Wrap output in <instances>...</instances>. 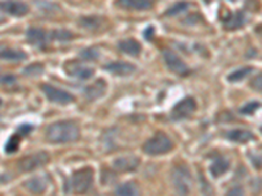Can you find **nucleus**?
<instances>
[{
  "label": "nucleus",
  "mask_w": 262,
  "mask_h": 196,
  "mask_svg": "<svg viewBox=\"0 0 262 196\" xmlns=\"http://www.w3.org/2000/svg\"><path fill=\"white\" fill-rule=\"evenodd\" d=\"M80 137V128L71 120L55 122L46 128V139L51 144L72 143Z\"/></svg>",
  "instance_id": "nucleus-1"
},
{
  "label": "nucleus",
  "mask_w": 262,
  "mask_h": 196,
  "mask_svg": "<svg viewBox=\"0 0 262 196\" xmlns=\"http://www.w3.org/2000/svg\"><path fill=\"white\" fill-rule=\"evenodd\" d=\"M92 183L93 170L91 167H83L72 174L69 182V187H66V192L84 193L90 190Z\"/></svg>",
  "instance_id": "nucleus-2"
},
{
  "label": "nucleus",
  "mask_w": 262,
  "mask_h": 196,
  "mask_svg": "<svg viewBox=\"0 0 262 196\" xmlns=\"http://www.w3.org/2000/svg\"><path fill=\"white\" fill-rule=\"evenodd\" d=\"M172 149L173 141L164 132H158L143 144V152L148 156L165 155Z\"/></svg>",
  "instance_id": "nucleus-3"
},
{
  "label": "nucleus",
  "mask_w": 262,
  "mask_h": 196,
  "mask_svg": "<svg viewBox=\"0 0 262 196\" xmlns=\"http://www.w3.org/2000/svg\"><path fill=\"white\" fill-rule=\"evenodd\" d=\"M173 187L180 195H188L191 191V174L186 165H177L172 170Z\"/></svg>",
  "instance_id": "nucleus-4"
},
{
  "label": "nucleus",
  "mask_w": 262,
  "mask_h": 196,
  "mask_svg": "<svg viewBox=\"0 0 262 196\" xmlns=\"http://www.w3.org/2000/svg\"><path fill=\"white\" fill-rule=\"evenodd\" d=\"M49 161H50L49 153H46V152H36L33 155L21 158L20 162H18V169L25 173L33 172V170L38 169V167L45 166Z\"/></svg>",
  "instance_id": "nucleus-5"
},
{
  "label": "nucleus",
  "mask_w": 262,
  "mask_h": 196,
  "mask_svg": "<svg viewBox=\"0 0 262 196\" xmlns=\"http://www.w3.org/2000/svg\"><path fill=\"white\" fill-rule=\"evenodd\" d=\"M41 89L42 92H43V94L46 95V98H48L50 102H53V104L69 105L75 101V97L71 93L64 92V90L59 89V88H55V86L53 85H49V84L41 85Z\"/></svg>",
  "instance_id": "nucleus-6"
},
{
  "label": "nucleus",
  "mask_w": 262,
  "mask_h": 196,
  "mask_svg": "<svg viewBox=\"0 0 262 196\" xmlns=\"http://www.w3.org/2000/svg\"><path fill=\"white\" fill-rule=\"evenodd\" d=\"M163 57L165 63H167L168 68L172 72L180 75V76H186V75L190 74V69H189V67L186 65V63H185L176 53H173L172 50H164Z\"/></svg>",
  "instance_id": "nucleus-7"
},
{
  "label": "nucleus",
  "mask_w": 262,
  "mask_h": 196,
  "mask_svg": "<svg viewBox=\"0 0 262 196\" xmlns=\"http://www.w3.org/2000/svg\"><path fill=\"white\" fill-rule=\"evenodd\" d=\"M195 100L191 97H186L184 100H181L176 106L173 107L170 116H172L173 120H182V119L190 116L195 111Z\"/></svg>",
  "instance_id": "nucleus-8"
},
{
  "label": "nucleus",
  "mask_w": 262,
  "mask_h": 196,
  "mask_svg": "<svg viewBox=\"0 0 262 196\" xmlns=\"http://www.w3.org/2000/svg\"><path fill=\"white\" fill-rule=\"evenodd\" d=\"M64 71L66 74L71 76L74 79H78V80H90L93 76L95 71L90 67H85L81 63L79 62H69L64 64Z\"/></svg>",
  "instance_id": "nucleus-9"
},
{
  "label": "nucleus",
  "mask_w": 262,
  "mask_h": 196,
  "mask_svg": "<svg viewBox=\"0 0 262 196\" xmlns=\"http://www.w3.org/2000/svg\"><path fill=\"white\" fill-rule=\"evenodd\" d=\"M2 11L11 16L21 17L29 12V7L20 0H6L2 2Z\"/></svg>",
  "instance_id": "nucleus-10"
},
{
  "label": "nucleus",
  "mask_w": 262,
  "mask_h": 196,
  "mask_svg": "<svg viewBox=\"0 0 262 196\" xmlns=\"http://www.w3.org/2000/svg\"><path fill=\"white\" fill-rule=\"evenodd\" d=\"M106 81L104 79H98L95 83L88 85L84 89V97L88 100V101H96L98 98H101L102 95L106 92Z\"/></svg>",
  "instance_id": "nucleus-11"
},
{
  "label": "nucleus",
  "mask_w": 262,
  "mask_h": 196,
  "mask_svg": "<svg viewBox=\"0 0 262 196\" xmlns=\"http://www.w3.org/2000/svg\"><path fill=\"white\" fill-rule=\"evenodd\" d=\"M139 158L134 155L121 156L113 161V167L118 172H131L139 166Z\"/></svg>",
  "instance_id": "nucleus-12"
},
{
  "label": "nucleus",
  "mask_w": 262,
  "mask_h": 196,
  "mask_svg": "<svg viewBox=\"0 0 262 196\" xmlns=\"http://www.w3.org/2000/svg\"><path fill=\"white\" fill-rule=\"evenodd\" d=\"M114 4L126 11H148L152 8L151 0H116Z\"/></svg>",
  "instance_id": "nucleus-13"
},
{
  "label": "nucleus",
  "mask_w": 262,
  "mask_h": 196,
  "mask_svg": "<svg viewBox=\"0 0 262 196\" xmlns=\"http://www.w3.org/2000/svg\"><path fill=\"white\" fill-rule=\"evenodd\" d=\"M27 39L30 45L37 46V47L45 48L48 43V34L41 28H29L27 30Z\"/></svg>",
  "instance_id": "nucleus-14"
},
{
  "label": "nucleus",
  "mask_w": 262,
  "mask_h": 196,
  "mask_svg": "<svg viewBox=\"0 0 262 196\" xmlns=\"http://www.w3.org/2000/svg\"><path fill=\"white\" fill-rule=\"evenodd\" d=\"M104 69H106L111 74L117 75V76H128L135 71V65L127 62H114L105 65Z\"/></svg>",
  "instance_id": "nucleus-15"
},
{
  "label": "nucleus",
  "mask_w": 262,
  "mask_h": 196,
  "mask_svg": "<svg viewBox=\"0 0 262 196\" xmlns=\"http://www.w3.org/2000/svg\"><path fill=\"white\" fill-rule=\"evenodd\" d=\"M226 137L233 143L244 144L253 140V134L248 130H242V128H237V130H231L226 134Z\"/></svg>",
  "instance_id": "nucleus-16"
},
{
  "label": "nucleus",
  "mask_w": 262,
  "mask_h": 196,
  "mask_svg": "<svg viewBox=\"0 0 262 196\" xmlns=\"http://www.w3.org/2000/svg\"><path fill=\"white\" fill-rule=\"evenodd\" d=\"M245 24V17L243 12H233L229 13L223 21V27L227 30H235L240 29Z\"/></svg>",
  "instance_id": "nucleus-17"
},
{
  "label": "nucleus",
  "mask_w": 262,
  "mask_h": 196,
  "mask_svg": "<svg viewBox=\"0 0 262 196\" xmlns=\"http://www.w3.org/2000/svg\"><path fill=\"white\" fill-rule=\"evenodd\" d=\"M118 47L122 53L131 55V57H137V55L140 54V51H142V46H140L139 42L134 38L123 39V41H121L118 43Z\"/></svg>",
  "instance_id": "nucleus-18"
},
{
  "label": "nucleus",
  "mask_w": 262,
  "mask_h": 196,
  "mask_svg": "<svg viewBox=\"0 0 262 196\" xmlns=\"http://www.w3.org/2000/svg\"><path fill=\"white\" fill-rule=\"evenodd\" d=\"M229 169V161L224 157H216L212 161L211 166H210V173L211 176L217 178V177H222L227 170Z\"/></svg>",
  "instance_id": "nucleus-19"
},
{
  "label": "nucleus",
  "mask_w": 262,
  "mask_h": 196,
  "mask_svg": "<svg viewBox=\"0 0 262 196\" xmlns=\"http://www.w3.org/2000/svg\"><path fill=\"white\" fill-rule=\"evenodd\" d=\"M24 187L33 193H42L46 191L48 184H46L45 179L41 178V177H34V178H30L25 182Z\"/></svg>",
  "instance_id": "nucleus-20"
},
{
  "label": "nucleus",
  "mask_w": 262,
  "mask_h": 196,
  "mask_svg": "<svg viewBox=\"0 0 262 196\" xmlns=\"http://www.w3.org/2000/svg\"><path fill=\"white\" fill-rule=\"evenodd\" d=\"M2 59L3 60H24L27 59L28 55L21 50H15V48L2 47Z\"/></svg>",
  "instance_id": "nucleus-21"
},
{
  "label": "nucleus",
  "mask_w": 262,
  "mask_h": 196,
  "mask_svg": "<svg viewBox=\"0 0 262 196\" xmlns=\"http://www.w3.org/2000/svg\"><path fill=\"white\" fill-rule=\"evenodd\" d=\"M102 20L98 16H84L79 20V24L80 27H83L84 29L88 30H95L98 29V28L101 27Z\"/></svg>",
  "instance_id": "nucleus-22"
},
{
  "label": "nucleus",
  "mask_w": 262,
  "mask_h": 196,
  "mask_svg": "<svg viewBox=\"0 0 262 196\" xmlns=\"http://www.w3.org/2000/svg\"><path fill=\"white\" fill-rule=\"evenodd\" d=\"M138 193H139V190L134 182H126V183L118 186L116 190V195L121 196H137Z\"/></svg>",
  "instance_id": "nucleus-23"
},
{
  "label": "nucleus",
  "mask_w": 262,
  "mask_h": 196,
  "mask_svg": "<svg viewBox=\"0 0 262 196\" xmlns=\"http://www.w3.org/2000/svg\"><path fill=\"white\" fill-rule=\"evenodd\" d=\"M252 71H253L252 67H243V68L236 69L232 74L228 75V81H231V83H238V81L244 80L247 76H249L252 74Z\"/></svg>",
  "instance_id": "nucleus-24"
},
{
  "label": "nucleus",
  "mask_w": 262,
  "mask_h": 196,
  "mask_svg": "<svg viewBox=\"0 0 262 196\" xmlns=\"http://www.w3.org/2000/svg\"><path fill=\"white\" fill-rule=\"evenodd\" d=\"M50 37L53 41L67 42V41H71V39L74 38V34L66 29H58V30H54V32L51 33Z\"/></svg>",
  "instance_id": "nucleus-25"
},
{
  "label": "nucleus",
  "mask_w": 262,
  "mask_h": 196,
  "mask_svg": "<svg viewBox=\"0 0 262 196\" xmlns=\"http://www.w3.org/2000/svg\"><path fill=\"white\" fill-rule=\"evenodd\" d=\"M189 7H190V3H188V2H179V3L173 4V6L168 9L167 12H165V15L167 16L180 15V13L188 11Z\"/></svg>",
  "instance_id": "nucleus-26"
},
{
  "label": "nucleus",
  "mask_w": 262,
  "mask_h": 196,
  "mask_svg": "<svg viewBox=\"0 0 262 196\" xmlns=\"http://www.w3.org/2000/svg\"><path fill=\"white\" fill-rule=\"evenodd\" d=\"M23 74H24L25 76H33V78H36V76H39V75L43 74V65H42L41 63H33V64L25 67Z\"/></svg>",
  "instance_id": "nucleus-27"
},
{
  "label": "nucleus",
  "mask_w": 262,
  "mask_h": 196,
  "mask_svg": "<svg viewBox=\"0 0 262 196\" xmlns=\"http://www.w3.org/2000/svg\"><path fill=\"white\" fill-rule=\"evenodd\" d=\"M18 141H20V139H18V135H13V136H11L8 139V141L6 143L4 151H6L8 155H12V153L17 152L18 151Z\"/></svg>",
  "instance_id": "nucleus-28"
},
{
  "label": "nucleus",
  "mask_w": 262,
  "mask_h": 196,
  "mask_svg": "<svg viewBox=\"0 0 262 196\" xmlns=\"http://www.w3.org/2000/svg\"><path fill=\"white\" fill-rule=\"evenodd\" d=\"M80 58L83 60H96L98 58V51L93 47H88V48H84L83 51L80 53Z\"/></svg>",
  "instance_id": "nucleus-29"
},
{
  "label": "nucleus",
  "mask_w": 262,
  "mask_h": 196,
  "mask_svg": "<svg viewBox=\"0 0 262 196\" xmlns=\"http://www.w3.org/2000/svg\"><path fill=\"white\" fill-rule=\"evenodd\" d=\"M258 107V102H249V104H247L245 106H243L242 109H240V114H243V115H252Z\"/></svg>",
  "instance_id": "nucleus-30"
},
{
  "label": "nucleus",
  "mask_w": 262,
  "mask_h": 196,
  "mask_svg": "<svg viewBox=\"0 0 262 196\" xmlns=\"http://www.w3.org/2000/svg\"><path fill=\"white\" fill-rule=\"evenodd\" d=\"M250 86H252L253 89L258 90V92H262V74L257 75L256 78L250 81Z\"/></svg>",
  "instance_id": "nucleus-31"
},
{
  "label": "nucleus",
  "mask_w": 262,
  "mask_h": 196,
  "mask_svg": "<svg viewBox=\"0 0 262 196\" xmlns=\"http://www.w3.org/2000/svg\"><path fill=\"white\" fill-rule=\"evenodd\" d=\"M32 130H33V126H30V125H21L20 127H18L17 132H18V135H21V136H27V135H29V132Z\"/></svg>",
  "instance_id": "nucleus-32"
},
{
  "label": "nucleus",
  "mask_w": 262,
  "mask_h": 196,
  "mask_svg": "<svg viewBox=\"0 0 262 196\" xmlns=\"http://www.w3.org/2000/svg\"><path fill=\"white\" fill-rule=\"evenodd\" d=\"M16 83V78L12 75H3L2 76V84H6V85H11V84Z\"/></svg>",
  "instance_id": "nucleus-33"
},
{
  "label": "nucleus",
  "mask_w": 262,
  "mask_h": 196,
  "mask_svg": "<svg viewBox=\"0 0 262 196\" xmlns=\"http://www.w3.org/2000/svg\"><path fill=\"white\" fill-rule=\"evenodd\" d=\"M154 33H155L154 27H148L146 30H144V38H146L147 41H149V39L152 38V36H154Z\"/></svg>",
  "instance_id": "nucleus-34"
},
{
  "label": "nucleus",
  "mask_w": 262,
  "mask_h": 196,
  "mask_svg": "<svg viewBox=\"0 0 262 196\" xmlns=\"http://www.w3.org/2000/svg\"><path fill=\"white\" fill-rule=\"evenodd\" d=\"M228 195H243V190L240 187H233L228 191Z\"/></svg>",
  "instance_id": "nucleus-35"
},
{
  "label": "nucleus",
  "mask_w": 262,
  "mask_h": 196,
  "mask_svg": "<svg viewBox=\"0 0 262 196\" xmlns=\"http://www.w3.org/2000/svg\"><path fill=\"white\" fill-rule=\"evenodd\" d=\"M231 2H235V0H231Z\"/></svg>",
  "instance_id": "nucleus-36"
},
{
  "label": "nucleus",
  "mask_w": 262,
  "mask_h": 196,
  "mask_svg": "<svg viewBox=\"0 0 262 196\" xmlns=\"http://www.w3.org/2000/svg\"><path fill=\"white\" fill-rule=\"evenodd\" d=\"M261 131H262V127H261Z\"/></svg>",
  "instance_id": "nucleus-37"
}]
</instances>
